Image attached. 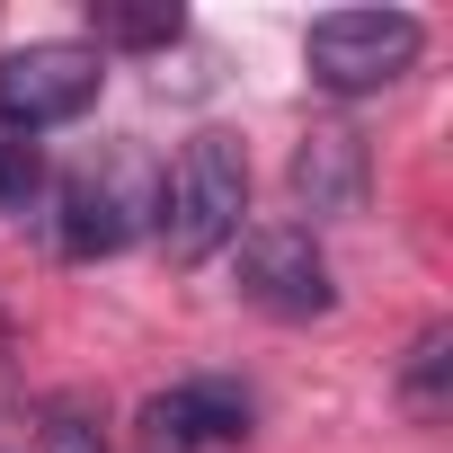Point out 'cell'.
Here are the masks:
<instances>
[{
  "label": "cell",
  "instance_id": "1",
  "mask_svg": "<svg viewBox=\"0 0 453 453\" xmlns=\"http://www.w3.org/2000/svg\"><path fill=\"white\" fill-rule=\"evenodd\" d=\"M241 213H250V160L232 134H196L178 151V169L160 178V241L178 267H204L222 241H241Z\"/></svg>",
  "mask_w": 453,
  "mask_h": 453
},
{
  "label": "cell",
  "instance_id": "2",
  "mask_svg": "<svg viewBox=\"0 0 453 453\" xmlns=\"http://www.w3.org/2000/svg\"><path fill=\"white\" fill-rule=\"evenodd\" d=\"M160 213V178H151V160L142 151H116L107 169H72L63 178V196H54V241H63V258H107V250H125L142 222Z\"/></svg>",
  "mask_w": 453,
  "mask_h": 453
},
{
  "label": "cell",
  "instance_id": "3",
  "mask_svg": "<svg viewBox=\"0 0 453 453\" xmlns=\"http://www.w3.org/2000/svg\"><path fill=\"white\" fill-rule=\"evenodd\" d=\"M418 45H426V27H418L409 10H329V19H311L303 63H311V81H320V89L356 98V89L400 81V72L418 63Z\"/></svg>",
  "mask_w": 453,
  "mask_h": 453
},
{
  "label": "cell",
  "instance_id": "4",
  "mask_svg": "<svg viewBox=\"0 0 453 453\" xmlns=\"http://www.w3.org/2000/svg\"><path fill=\"white\" fill-rule=\"evenodd\" d=\"M98 45H19V54H0V125L10 134H45V125H72L89 116L98 98Z\"/></svg>",
  "mask_w": 453,
  "mask_h": 453
},
{
  "label": "cell",
  "instance_id": "5",
  "mask_svg": "<svg viewBox=\"0 0 453 453\" xmlns=\"http://www.w3.org/2000/svg\"><path fill=\"white\" fill-rule=\"evenodd\" d=\"M241 294L258 311H276V320H320L338 303L329 258H320V241L303 232V222H258V232L241 241Z\"/></svg>",
  "mask_w": 453,
  "mask_h": 453
},
{
  "label": "cell",
  "instance_id": "6",
  "mask_svg": "<svg viewBox=\"0 0 453 453\" xmlns=\"http://www.w3.org/2000/svg\"><path fill=\"white\" fill-rule=\"evenodd\" d=\"M250 435V391L241 382H178L142 400V444L151 453H204V444H241Z\"/></svg>",
  "mask_w": 453,
  "mask_h": 453
},
{
  "label": "cell",
  "instance_id": "7",
  "mask_svg": "<svg viewBox=\"0 0 453 453\" xmlns=\"http://www.w3.org/2000/svg\"><path fill=\"white\" fill-rule=\"evenodd\" d=\"M285 178H294V204L320 213V222L365 213V178H373V169H365V134H347V125H311Z\"/></svg>",
  "mask_w": 453,
  "mask_h": 453
},
{
  "label": "cell",
  "instance_id": "8",
  "mask_svg": "<svg viewBox=\"0 0 453 453\" xmlns=\"http://www.w3.org/2000/svg\"><path fill=\"white\" fill-rule=\"evenodd\" d=\"M89 27H98V45H178V10L169 0H107V10H89Z\"/></svg>",
  "mask_w": 453,
  "mask_h": 453
},
{
  "label": "cell",
  "instance_id": "9",
  "mask_svg": "<svg viewBox=\"0 0 453 453\" xmlns=\"http://www.w3.org/2000/svg\"><path fill=\"white\" fill-rule=\"evenodd\" d=\"M444 373H453V329L435 320V329H418V347H409V365H400V400L409 409H444Z\"/></svg>",
  "mask_w": 453,
  "mask_h": 453
},
{
  "label": "cell",
  "instance_id": "10",
  "mask_svg": "<svg viewBox=\"0 0 453 453\" xmlns=\"http://www.w3.org/2000/svg\"><path fill=\"white\" fill-rule=\"evenodd\" d=\"M45 453H107V435H98L72 400H54V409H45Z\"/></svg>",
  "mask_w": 453,
  "mask_h": 453
},
{
  "label": "cell",
  "instance_id": "11",
  "mask_svg": "<svg viewBox=\"0 0 453 453\" xmlns=\"http://www.w3.org/2000/svg\"><path fill=\"white\" fill-rule=\"evenodd\" d=\"M27 187H36V142L0 125V204H27Z\"/></svg>",
  "mask_w": 453,
  "mask_h": 453
}]
</instances>
